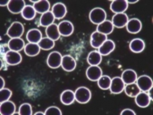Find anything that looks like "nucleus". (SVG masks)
I'll return each mask as SVG.
<instances>
[{
    "label": "nucleus",
    "mask_w": 153,
    "mask_h": 115,
    "mask_svg": "<svg viewBox=\"0 0 153 115\" xmlns=\"http://www.w3.org/2000/svg\"><path fill=\"white\" fill-rule=\"evenodd\" d=\"M107 14L104 9L101 7H95L89 14V18L91 22L95 24H100L106 20Z\"/></svg>",
    "instance_id": "obj_1"
},
{
    "label": "nucleus",
    "mask_w": 153,
    "mask_h": 115,
    "mask_svg": "<svg viewBox=\"0 0 153 115\" xmlns=\"http://www.w3.org/2000/svg\"><path fill=\"white\" fill-rule=\"evenodd\" d=\"M74 94H75V100L79 103H82V104L89 102L91 98V91L87 87H84V86H81V87L77 88Z\"/></svg>",
    "instance_id": "obj_2"
},
{
    "label": "nucleus",
    "mask_w": 153,
    "mask_h": 115,
    "mask_svg": "<svg viewBox=\"0 0 153 115\" xmlns=\"http://www.w3.org/2000/svg\"><path fill=\"white\" fill-rule=\"evenodd\" d=\"M24 25L20 22H14L9 26L8 30L7 32V35L12 39V38H21L22 35L24 34Z\"/></svg>",
    "instance_id": "obj_3"
},
{
    "label": "nucleus",
    "mask_w": 153,
    "mask_h": 115,
    "mask_svg": "<svg viewBox=\"0 0 153 115\" xmlns=\"http://www.w3.org/2000/svg\"><path fill=\"white\" fill-rule=\"evenodd\" d=\"M136 84L141 92H149L152 89L153 82L152 79L148 75H141L136 80Z\"/></svg>",
    "instance_id": "obj_4"
},
{
    "label": "nucleus",
    "mask_w": 153,
    "mask_h": 115,
    "mask_svg": "<svg viewBox=\"0 0 153 115\" xmlns=\"http://www.w3.org/2000/svg\"><path fill=\"white\" fill-rule=\"evenodd\" d=\"M62 60H63V56L59 52H52L47 57L46 63L50 68L56 69L62 65Z\"/></svg>",
    "instance_id": "obj_5"
},
{
    "label": "nucleus",
    "mask_w": 153,
    "mask_h": 115,
    "mask_svg": "<svg viewBox=\"0 0 153 115\" xmlns=\"http://www.w3.org/2000/svg\"><path fill=\"white\" fill-rule=\"evenodd\" d=\"M125 83L122 81L121 77L116 76L113 79H111V83L110 86V90L112 94H120L124 91Z\"/></svg>",
    "instance_id": "obj_6"
},
{
    "label": "nucleus",
    "mask_w": 153,
    "mask_h": 115,
    "mask_svg": "<svg viewBox=\"0 0 153 115\" xmlns=\"http://www.w3.org/2000/svg\"><path fill=\"white\" fill-rule=\"evenodd\" d=\"M5 59L8 65H17L22 62V55L19 52L10 50L6 53Z\"/></svg>",
    "instance_id": "obj_7"
},
{
    "label": "nucleus",
    "mask_w": 153,
    "mask_h": 115,
    "mask_svg": "<svg viewBox=\"0 0 153 115\" xmlns=\"http://www.w3.org/2000/svg\"><path fill=\"white\" fill-rule=\"evenodd\" d=\"M102 75V71L98 65H91L86 70V76L91 82L98 81Z\"/></svg>",
    "instance_id": "obj_8"
},
{
    "label": "nucleus",
    "mask_w": 153,
    "mask_h": 115,
    "mask_svg": "<svg viewBox=\"0 0 153 115\" xmlns=\"http://www.w3.org/2000/svg\"><path fill=\"white\" fill-rule=\"evenodd\" d=\"M58 29L62 36H70L74 33V24L70 21L65 20L58 24Z\"/></svg>",
    "instance_id": "obj_9"
},
{
    "label": "nucleus",
    "mask_w": 153,
    "mask_h": 115,
    "mask_svg": "<svg viewBox=\"0 0 153 115\" xmlns=\"http://www.w3.org/2000/svg\"><path fill=\"white\" fill-rule=\"evenodd\" d=\"M111 10L115 14H122L124 13L128 7L129 5L126 0H115L111 4Z\"/></svg>",
    "instance_id": "obj_10"
},
{
    "label": "nucleus",
    "mask_w": 153,
    "mask_h": 115,
    "mask_svg": "<svg viewBox=\"0 0 153 115\" xmlns=\"http://www.w3.org/2000/svg\"><path fill=\"white\" fill-rule=\"evenodd\" d=\"M135 102L136 104L140 108H146L148 107L151 102V98L149 93L146 92H140L135 97Z\"/></svg>",
    "instance_id": "obj_11"
},
{
    "label": "nucleus",
    "mask_w": 153,
    "mask_h": 115,
    "mask_svg": "<svg viewBox=\"0 0 153 115\" xmlns=\"http://www.w3.org/2000/svg\"><path fill=\"white\" fill-rule=\"evenodd\" d=\"M128 21H129V17L125 13L115 14L111 19V23H112L113 26L117 27V28H122V27L126 26Z\"/></svg>",
    "instance_id": "obj_12"
},
{
    "label": "nucleus",
    "mask_w": 153,
    "mask_h": 115,
    "mask_svg": "<svg viewBox=\"0 0 153 115\" xmlns=\"http://www.w3.org/2000/svg\"><path fill=\"white\" fill-rule=\"evenodd\" d=\"M107 40V36L95 31L91 36V45L94 48H99Z\"/></svg>",
    "instance_id": "obj_13"
},
{
    "label": "nucleus",
    "mask_w": 153,
    "mask_h": 115,
    "mask_svg": "<svg viewBox=\"0 0 153 115\" xmlns=\"http://www.w3.org/2000/svg\"><path fill=\"white\" fill-rule=\"evenodd\" d=\"M25 7V3L24 0H10L9 4L7 6V8L9 12L16 15L19 13H22Z\"/></svg>",
    "instance_id": "obj_14"
},
{
    "label": "nucleus",
    "mask_w": 153,
    "mask_h": 115,
    "mask_svg": "<svg viewBox=\"0 0 153 115\" xmlns=\"http://www.w3.org/2000/svg\"><path fill=\"white\" fill-rule=\"evenodd\" d=\"M52 13L55 19H62L65 16L67 13V8L63 3H56L52 8Z\"/></svg>",
    "instance_id": "obj_15"
},
{
    "label": "nucleus",
    "mask_w": 153,
    "mask_h": 115,
    "mask_svg": "<svg viewBox=\"0 0 153 115\" xmlns=\"http://www.w3.org/2000/svg\"><path fill=\"white\" fill-rule=\"evenodd\" d=\"M61 66L66 72H73L76 67V61L71 55H65L63 56Z\"/></svg>",
    "instance_id": "obj_16"
},
{
    "label": "nucleus",
    "mask_w": 153,
    "mask_h": 115,
    "mask_svg": "<svg viewBox=\"0 0 153 115\" xmlns=\"http://www.w3.org/2000/svg\"><path fill=\"white\" fill-rule=\"evenodd\" d=\"M127 31L131 34H137L139 33L141 28H142V24L138 18H131L128 21L126 24Z\"/></svg>",
    "instance_id": "obj_17"
},
{
    "label": "nucleus",
    "mask_w": 153,
    "mask_h": 115,
    "mask_svg": "<svg viewBox=\"0 0 153 115\" xmlns=\"http://www.w3.org/2000/svg\"><path fill=\"white\" fill-rule=\"evenodd\" d=\"M42 33L39 29H30L26 34V40L31 44H39L42 40Z\"/></svg>",
    "instance_id": "obj_18"
},
{
    "label": "nucleus",
    "mask_w": 153,
    "mask_h": 115,
    "mask_svg": "<svg viewBox=\"0 0 153 115\" xmlns=\"http://www.w3.org/2000/svg\"><path fill=\"white\" fill-rule=\"evenodd\" d=\"M0 112L2 115H13L16 113V105L11 101L1 102L0 105Z\"/></svg>",
    "instance_id": "obj_19"
},
{
    "label": "nucleus",
    "mask_w": 153,
    "mask_h": 115,
    "mask_svg": "<svg viewBox=\"0 0 153 115\" xmlns=\"http://www.w3.org/2000/svg\"><path fill=\"white\" fill-rule=\"evenodd\" d=\"M113 29H114V26H113L111 21L105 20V21L102 22V24H98V26H97V30H96V31H98L99 33H102V34H103V35L108 36V35H110V34L112 33Z\"/></svg>",
    "instance_id": "obj_20"
},
{
    "label": "nucleus",
    "mask_w": 153,
    "mask_h": 115,
    "mask_svg": "<svg viewBox=\"0 0 153 115\" xmlns=\"http://www.w3.org/2000/svg\"><path fill=\"white\" fill-rule=\"evenodd\" d=\"M45 33H46L47 37H49L52 40H53L54 42L59 40L60 36H61L59 29H58V25L55 24H53L49 25L48 27H46Z\"/></svg>",
    "instance_id": "obj_21"
},
{
    "label": "nucleus",
    "mask_w": 153,
    "mask_h": 115,
    "mask_svg": "<svg viewBox=\"0 0 153 115\" xmlns=\"http://www.w3.org/2000/svg\"><path fill=\"white\" fill-rule=\"evenodd\" d=\"M137 73L134 70L131 69H127L125 70L121 74V79L124 82L125 84H130L132 82H135L137 80Z\"/></svg>",
    "instance_id": "obj_22"
},
{
    "label": "nucleus",
    "mask_w": 153,
    "mask_h": 115,
    "mask_svg": "<svg viewBox=\"0 0 153 115\" xmlns=\"http://www.w3.org/2000/svg\"><path fill=\"white\" fill-rule=\"evenodd\" d=\"M115 49V43L112 40H106L100 47H99V53L101 55H108L110 54L113 50Z\"/></svg>",
    "instance_id": "obj_23"
},
{
    "label": "nucleus",
    "mask_w": 153,
    "mask_h": 115,
    "mask_svg": "<svg viewBox=\"0 0 153 115\" xmlns=\"http://www.w3.org/2000/svg\"><path fill=\"white\" fill-rule=\"evenodd\" d=\"M25 42L22 38H12L8 42V47L11 51L20 52L25 48Z\"/></svg>",
    "instance_id": "obj_24"
},
{
    "label": "nucleus",
    "mask_w": 153,
    "mask_h": 115,
    "mask_svg": "<svg viewBox=\"0 0 153 115\" xmlns=\"http://www.w3.org/2000/svg\"><path fill=\"white\" fill-rule=\"evenodd\" d=\"M102 59V55L98 51H91L87 56V62L90 65H99Z\"/></svg>",
    "instance_id": "obj_25"
},
{
    "label": "nucleus",
    "mask_w": 153,
    "mask_h": 115,
    "mask_svg": "<svg viewBox=\"0 0 153 115\" xmlns=\"http://www.w3.org/2000/svg\"><path fill=\"white\" fill-rule=\"evenodd\" d=\"M75 101V94L71 90H65L61 94V102L65 105H70Z\"/></svg>",
    "instance_id": "obj_26"
},
{
    "label": "nucleus",
    "mask_w": 153,
    "mask_h": 115,
    "mask_svg": "<svg viewBox=\"0 0 153 115\" xmlns=\"http://www.w3.org/2000/svg\"><path fill=\"white\" fill-rule=\"evenodd\" d=\"M34 8L36 11V13L39 14H45L49 11L50 9V3L47 0H40V1L34 3Z\"/></svg>",
    "instance_id": "obj_27"
},
{
    "label": "nucleus",
    "mask_w": 153,
    "mask_h": 115,
    "mask_svg": "<svg viewBox=\"0 0 153 115\" xmlns=\"http://www.w3.org/2000/svg\"><path fill=\"white\" fill-rule=\"evenodd\" d=\"M145 48V43L142 39L135 38L130 43V49L133 53H140Z\"/></svg>",
    "instance_id": "obj_28"
},
{
    "label": "nucleus",
    "mask_w": 153,
    "mask_h": 115,
    "mask_svg": "<svg viewBox=\"0 0 153 115\" xmlns=\"http://www.w3.org/2000/svg\"><path fill=\"white\" fill-rule=\"evenodd\" d=\"M24 50H25V54L28 55V56H36L40 53L41 48H40L38 44H31V43H29V44H27L25 46Z\"/></svg>",
    "instance_id": "obj_29"
},
{
    "label": "nucleus",
    "mask_w": 153,
    "mask_h": 115,
    "mask_svg": "<svg viewBox=\"0 0 153 115\" xmlns=\"http://www.w3.org/2000/svg\"><path fill=\"white\" fill-rule=\"evenodd\" d=\"M54 16L53 15L52 12L48 11L45 14H43L41 16V18H40V25L41 26H44V27H48L49 25L53 24V21H54Z\"/></svg>",
    "instance_id": "obj_30"
},
{
    "label": "nucleus",
    "mask_w": 153,
    "mask_h": 115,
    "mask_svg": "<svg viewBox=\"0 0 153 115\" xmlns=\"http://www.w3.org/2000/svg\"><path fill=\"white\" fill-rule=\"evenodd\" d=\"M124 91H125V93L129 97H132V98H134L139 93L141 92L140 89L138 87V85L136 84V82H132V83H130V84H125Z\"/></svg>",
    "instance_id": "obj_31"
},
{
    "label": "nucleus",
    "mask_w": 153,
    "mask_h": 115,
    "mask_svg": "<svg viewBox=\"0 0 153 115\" xmlns=\"http://www.w3.org/2000/svg\"><path fill=\"white\" fill-rule=\"evenodd\" d=\"M21 15H22L23 18L25 20H32L36 17V11L35 10L34 7H32V6H25V8L23 9Z\"/></svg>",
    "instance_id": "obj_32"
},
{
    "label": "nucleus",
    "mask_w": 153,
    "mask_h": 115,
    "mask_svg": "<svg viewBox=\"0 0 153 115\" xmlns=\"http://www.w3.org/2000/svg\"><path fill=\"white\" fill-rule=\"evenodd\" d=\"M97 82H98V86L102 90H107L110 89V86L111 83V78L108 75H102Z\"/></svg>",
    "instance_id": "obj_33"
},
{
    "label": "nucleus",
    "mask_w": 153,
    "mask_h": 115,
    "mask_svg": "<svg viewBox=\"0 0 153 115\" xmlns=\"http://www.w3.org/2000/svg\"><path fill=\"white\" fill-rule=\"evenodd\" d=\"M39 46L43 50H51L54 46V41L50 39L49 37H44L39 42Z\"/></svg>",
    "instance_id": "obj_34"
},
{
    "label": "nucleus",
    "mask_w": 153,
    "mask_h": 115,
    "mask_svg": "<svg viewBox=\"0 0 153 115\" xmlns=\"http://www.w3.org/2000/svg\"><path fill=\"white\" fill-rule=\"evenodd\" d=\"M18 114L20 115H32L33 111H32V106L29 103H23L19 107V111Z\"/></svg>",
    "instance_id": "obj_35"
},
{
    "label": "nucleus",
    "mask_w": 153,
    "mask_h": 115,
    "mask_svg": "<svg viewBox=\"0 0 153 115\" xmlns=\"http://www.w3.org/2000/svg\"><path fill=\"white\" fill-rule=\"evenodd\" d=\"M12 96V91L7 88H3L0 91V102H7Z\"/></svg>",
    "instance_id": "obj_36"
},
{
    "label": "nucleus",
    "mask_w": 153,
    "mask_h": 115,
    "mask_svg": "<svg viewBox=\"0 0 153 115\" xmlns=\"http://www.w3.org/2000/svg\"><path fill=\"white\" fill-rule=\"evenodd\" d=\"M49 114H63L62 111H61L58 107L55 106H51L49 108H47L45 111V115H49Z\"/></svg>",
    "instance_id": "obj_37"
},
{
    "label": "nucleus",
    "mask_w": 153,
    "mask_h": 115,
    "mask_svg": "<svg viewBox=\"0 0 153 115\" xmlns=\"http://www.w3.org/2000/svg\"><path fill=\"white\" fill-rule=\"evenodd\" d=\"M120 114L121 115H124V114H132V115H135L136 112L134 111L131 110V109H125V110H123L122 111H120Z\"/></svg>",
    "instance_id": "obj_38"
},
{
    "label": "nucleus",
    "mask_w": 153,
    "mask_h": 115,
    "mask_svg": "<svg viewBox=\"0 0 153 115\" xmlns=\"http://www.w3.org/2000/svg\"><path fill=\"white\" fill-rule=\"evenodd\" d=\"M0 82H1V85H0V89L5 88V80L3 77H0Z\"/></svg>",
    "instance_id": "obj_39"
},
{
    "label": "nucleus",
    "mask_w": 153,
    "mask_h": 115,
    "mask_svg": "<svg viewBox=\"0 0 153 115\" xmlns=\"http://www.w3.org/2000/svg\"><path fill=\"white\" fill-rule=\"evenodd\" d=\"M8 4H9V1H5V2H2L1 3V5H0V6H1V7H5V6H8Z\"/></svg>",
    "instance_id": "obj_40"
},
{
    "label": "nucleus",
    "mask_w": 153,
    "mask_h": 115,
    "mask_svg": "<svg viewBox=\"0 0 153 115\" xmlns=\"http://www.w3.org/2000/svg\"><path fill=\"white\" fill-rule=\"evenodd\" d=\"M137 2H138V0H135V1H127L128 5H129V4H135V3H137Z\"/></svg>",
    "instance_id": "obj_41"
},
{
    "label": "nucleus",
    "mask_w": 153,
    "mask_h": 115,
    "mask_svg": "<svg viewBox=\"0 0 153 115\" xmlns=\"http://www.w3.org/2000/svg\"><path fill=\"white\" fill-rule=\"evenodd\" d=\"M35 114H36V115H38V114H41V115H43V114H45V112H42V111H37V112H36Z\"/></svg>",
    "instance_id": "obj_42"
}]
</instances>
